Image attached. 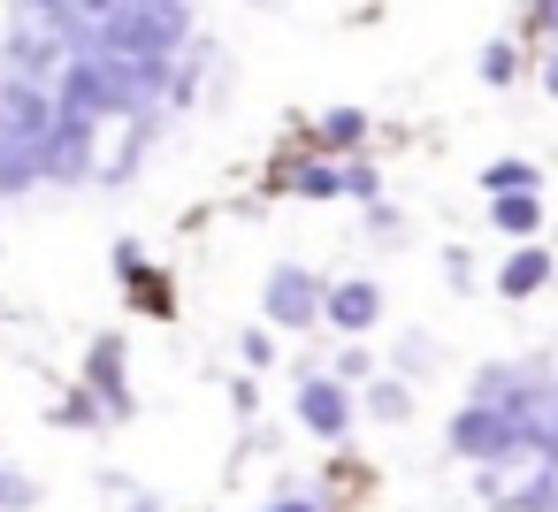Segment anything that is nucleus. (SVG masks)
Returning a JSON list of instances; mask_svg holds the SVG:
<instances>
[{"instance_id": "6", "label": "nucleus", "mask_w": 558, "mask_h": 512, "mask_svg": "<svg viewBox=\"0 0 558 512\" xmlns=\"http://www.w3.org/2000/svg\"><path fill=\"white\" fill-rule=\"evenodd\" d=\"M360 146H367V108H329V115L306 123V154L344 161V154H360Z\"/></svg>"}, {"instance_id": "18", "label": "nucleus", "mask_w": 558, "mask_h": 512, "mask_svg": "<svg viewBox=\"0 0 558 512\" xmlns=\"http://www.w3.org/2000/svg\"><path fill=\"white\" fill-rule=\"evenodd\" d=\"M238 359H245V375H268V367L283 359L276 329H238Z\"/></svg>"}, {"instance_id": "25", "label": "nucleus", "mask_w": 558, "mask_h": 512, "mask_svg": "<svg viewBox=\"0 0 558 512\" xmlns=\"http://www.w3.org/2000/svg\"><path fill=\"white\" fill-rule=\"evenodd\" d=\"M444 283H451V291H474V260H466V245L444 253Z\"/></svg>"}, {"instance_id": "4", "label": "nucleus", "mask_w": 558, "mask_h": 512, "mask_svg": "<svg viewBox=\"0 0 558 512\" xmlns=\"http://www.w3.org/2000/svg\"><path fill=\"white\" fill-rule=\"evenodd\" d=\"M375 321H383V283H375V276H329L322 329H329V337H367Z\"/></svg>"}, {"instance_id": "2", "label": "nucleus", "mask_w": 558, "mask_h": 512, "mask_svg": "<svg viewBox=\"0 0 558 512\" xmlns=\"http://www.w3.org/2000/svg\"><path fill=\"white\" fill-rule=\"evenodd\" d=\"M322 298H329V276H314V268H299V260L268 268V283H260V314H268V329H291V337L322 329Z\"/></svg>"}, {"instance_id": "8", "label": "nucleus", "mask_w": 558, "mask_h": 512, "mask_svg": "<svg viewBox=\"0 0 558 512\" xmlns=\"http://www.w3.org/2000/svg\"><path fill=\"white\" fill-rule=\"evenodd\" d=\"M360 413H367L375 428H405V420L421 413V398H413L405 375H375V382H360Z\"/></svg>"}, {"instance_id": "19", "label": "nucleus", "mask_w": 558, "mask_h": 512, "mask_svg": "<svg viewBox=\"0 0 558 512\" xmlns=\"http://www.w3.org/2000/svg\"><path fill=\"white\" fill-rule=\"evenodd\" d=\"M360 222H367V237H375V245H398V237H405V215H398V207H383V199H375V207H360Z\"/></svg>"}, {"instance_id": "26", "label": "nucleus", "mask_w": 558, "mask_h": 512, "mask_svg": "<svg viewBox=\"0 0 558 512\" xmlns=\"http://www.w3.org/2000/svg\"><path fill=\"white\" fill-rule=\"evenodd\" d=\"M535 77H543V93L558 100V47H543V70H535Z\"/></svg>"}, {"instance_id": "23", "label": "nucleus", "mask_w": 558, "mask_h": 512, "mask_svg": "<svg viewBox=\"0 0 558 512\" xmlns=\"http://www.w3.org/2000/svg\"><path fill=\"white\" fill-rule=\"evenodd\" d=\"M230 413L238 420H260V375H230Z\"/></svg>"}, {"instance_id": "20", "label": "nucleus", "mask_w": 558, "mask_h": 512, "mask_svg": "<svg viewBox=\"0 0 558 512\" xmlns=\"http://www.w3.org/2000/svg\"><path fill=\"white\" fill-rule=\"evenodd\" d=\"M100 489H108L123 512H161V497H146V489H138V481H123V474H100Z\"/></svg>"}, {"instance_id": "14", "label": "nucleus", "mask_w": 558, "mask_h": 512, "mask_svg": "<svg viewBox=\"0 0 558 512\" xmlns=\"http://www.w3.org/2000/svg\"><path fill=\"white\" fill-rule=\"evenodd\" d=\"M329 375H337L344 390L375 382V352H367V337H337V359H329Z\"/></svg>"}, {"instance_id": "17", "label": "nucleus", "mask_w": 558, "mask_h": 512, "mask_svg": "<svg viewBox=\"0 0 558 512\" xmlns=\"http://www.w3.org/2000/svg\"><path fill=\"white\" fill-rule=\"evenodd\" d=\"M39 504V474H24L16 459H0V512H32Z\"/></svg>"}, {"instance_id": "11", "label": "nucleus", "mask_w": 558, "mask_h": 512, "mask_svg": "<svg viewBox=\"0 0 558 512\" xmlns=\"http://www.w3.org/2000/svg\"><path fill=\"white\" fill-rule=\"evenodd\" d=\"M47 176H39V154L32 146H0V199H24V192H39Z\"/></svg>"}, {"instance_id": "1", "label": "nucleus", "mask_w": 558, "mask_h": 512, "mask_svg": "<svg viewBox=\"0 0 558 512\" xmlns=\"http://www.w3.org/2000/svg\"><path fill=\"white\" fill-rule=\"evenodd\" d=\"M291 420L306 428V436H322V443H344L352 436V420H360V390H344L329 367H314V359H299V390H291Z\"/></svg>"}, {"instance_id": "24", "label": "nucleus", "mask_w": 558, "mask_h": 512, "mask_svg": "<svg viewBox=\"0 0 558 512\" xmlns=\"http://www.w3.org/2000/svg\"><path fill=\"white\" fill-rule=\"evenodd\" d=\"M238 459H276V428H268V420H245V436H238Z\"/></svg>"}, {"instance_id": "13", "label": "nucleus", "mask_w": 558, "mask_h": 512, "mask_svg": "<svg viewBox=\"0 0 558 512\" xmlns=\"http://www.w3.org/2000/svg\"><path fill=\"white\" fill-rule=\"evenodd\" d=\"M474 77H482L489 93H497V85H520V47H512V39H489V47L474 54Z\"/></svg>"}, {"instance_id": "16", "label": "nucleus", "mask_w": 558, "mask_h": 512, "mask_svg": "<svg viewBox=\"0 0 558 512\" xmlns=\"http://www.w3.org/2000/svg\"><path fill=\"white\" fill-rule=\"evenodd\" d=\"M436 359H444V352H436V337H421V329L390 344V367H398L405 382H413V375H436Z\"/></svg>"}, {"instance_id": "15", "label": "nucleus", "mask_w": 558, "mask_h": 512, "mask_svg": "<svg viewBox=\"0 0 558 512\" xmlns=\"http://www.w3.org/2000/svg\"><path fill=\"white\" fill-rule=\"evenodd\" d=\"M337 169H344V199H360V207L383 199V169H375V154H344Z\"/></svg>"}, {"instance_id": "9", "label": "nucleus", "mask_w": 558, "mask_h": 512, "mask_svg": "<svg viewBox=\"0 0 558 512\" xmlns=\"http://www.w3.org/2000/svg\"><path fill=\"white\" fill-rule=\"evenodd\" d=\"M47 420H54V428H70V436H93V428H116V420H108V405H100V398H93L85 382H70V390H62V398L47 405Z\"/></svg>"}, {"instance_id": "12", "label": "nucleus", "mask_w": 558, "mask_h": 512, "mask_svg": "<svg viewBox=\"0 0 558 512\" xmlns=\"http://www.w3.org/2000/svg\"><path fill=\"white\" fill-rule=\"evenodd\" d=\"M482 192H489V199H505V192H543V169L505 154V161H489V169H482Z\"/></svg>"}, {"instance_id": "10", "label": "nucleus", "mask_w": 558, "mask_h": 512, "mask_svg": "<svg viewBox=\"0 0 558 512\" xmlns=\"http://www.w3.org/2000/svg\"><path fill=\"white\" fill-rule=\"evenodd\" d=\"M123 306H131V314H154V321H169V314H177V283H169L161 268H138V276L123 283Z\"/></svg>"}, {"instance_id": "5", "label": "nucleus", "mask_w": 558, "mask_h": 512, "mask_svg": "<svg viewBox=\"0 0 558 512\" xmlns=\"http://www.w3.org/2000/svg\"><path fill=\"white\" fill-rule=\"evenodd\" d=\"M550 283H558V253H550L543 237H535V245H512V253L497 260V298H512V306L535 298V291H550Z\"/></svg>"}, {"instance_id": "21", "label": "nucleus", "mask_w": 558, "mask_h": 512, "mask_svg": "<svg viewBox=\"0 0 558 512\" xmlns=\"http://www.w3.org/2000/svg\"><path fill=\"white\" fill-rule=\"evenodd\" d=\"M253 512H329V497H322V489H276V497L253 504Z\"/></svg>"}, {"instance_id": "27", "label": "nucleus", "mask_w": 558, "mask_h": 512, "mask_svg": "<svg viewBox=\"0 0 558 512\" xmlns=\"http://www.w3.org/2000/svg\"><path fill=\"white\" fill-rule=\"evenodd\" d=\"M550 245H558V222H550Z\"/></svg>"}, {"instance_id": "3", "label": "nucleus", "mask_w": 558, "mask_h": 512, "mask_svg": "<svg viewBox=\"0 0 558 512\" xmlns=\"http://www.w3.org/2000/svg\"><path fill=\"white\" fill-rule=\"evenodd\" d=\"M77 382L108 405V420H138V390H131V337H123V329H100V337L85 344Z\"/></svg>"}, {"instance_id": "22", "label": "nucleus", "mask_w": 558, "mask_h": 512, "mask_svg": "<svg viewBox=\"0 0 558 512\" xmlns=\"http://www.w3.org/2000/svg\"><path fill=\"white\" fill-rule=\"evenodd\" d=\"M527 39H543V47H558V0H527V24H520Z\"/></svg>"}, {"instance_id": "7", "label": "nucleus", "mask_w": 558, "mask_h": 512, "mask_svg": "<svg viewBox=\"0 0 558 512\" xmlns=\"http://www.w3.org/2000/svg\"><path fill=\"white\" fill-rule=\"evenodd\" d=\"M489 230H497V237H512V245H535V237L550 230L543 192H505V199H489Z\"/></svg>"}]
</instances>
